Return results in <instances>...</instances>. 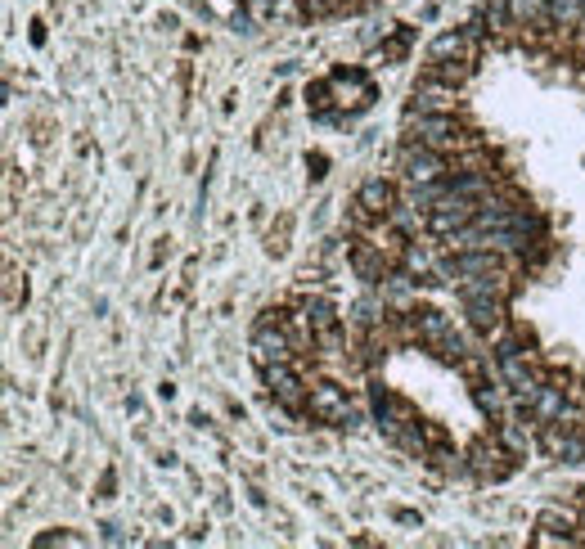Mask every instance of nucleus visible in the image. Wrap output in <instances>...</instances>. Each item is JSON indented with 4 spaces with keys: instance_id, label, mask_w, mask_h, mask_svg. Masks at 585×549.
<instances>
[{
    "instance_id": "obj_1",
    "label": "nucleus",
    "mask_w": 585,
    "mask_h": 549,
    "mask_svg": "<svg viewBox=\"0 0 585 549\" xmlns=\"http://www.w3.org/2000/svg\"><path fill=\"white\" fill-rule=\"evenodd\" d=\"M306 419H315V423H333V428H356L360 405L351 401L347 387H342V383H333V378H320V383H311Z\"/></svg>"
},
{
    "instance_id": "obj_2",
    "label": "nucleus",
    "mask_w": 585,
    "mask_h": 549,
    "mask_svg": "<svg viewBox=\"0 0 585 549\" xmlns=\"http://www.w3.org/2000/svg\"><path fill=\"white\" fill-rule=\"evenodd\" d=\"M464 464L477 482H504V477L513 473V464H518V455H509L495 432H482V437L464 450Z\"/></svg>"
},
{
    "instance_id": "obj_3",
    "label": "nucleus",
    "mask_w": 585,
    "mask_h": 549,
    "mask_svg": "<svg viewBox=\"0 0 585 549\" xmlns=\"http://www.w3.org/2000/svg\"><path fill=\"white\" fill-rule=\"evenodd\" d=\"M261 383H266L270 401L288 405L293 414H306V401H311V387L302 383V369L293 360H275V365L261 369Z\"/></svg>"
},
{
    "instance_id": "obj_4",
    "label": "nucleus",
    "mask_w": 585,
    "mask_h": 549,
    "mask_svg": "<svg viewBox=\"0 0 585 549\" xmlns=\"http://www.w3.org/2000/svg\"><path fill=\"white\" fill-rule=\"evenodd\" d=\"M401 176L405 185H428V180H441L450 176V158L428 144H405L401 149Z\"/></svg>"
},
{
    "instance_id": "obj_5",
    "label": "nucleus",
    "mask_w": 585,
    "mask_h": 549,
    "mask_svg": "<svg viewBox=\"0 0 585 549\" xmlns=\"http://www.w3.org/2000/svg\"><path fill=\"white\" fill-rule=\"evenodd\" d=\"M347 252H351V266H356L360 279H369V284H383L387 275H392V261L383 257V252L374 248V243L365 239V234H356V239H347Z\"/></svg>"
},
{
    "instance_id": "obj_6",
    "label": "nucleus",
    "mask_w": 585,
    "mask_h": 549,
    "mask_svg": "<svg viewBox=\"0 0 585 549\" xmlns=\"http://www.w3.org/2000/svg\"><path fill=\"white\" fill-rule=\"evenodd\" d=\"M455 108H459L455 86L423 77L419 86H414V99H410V108H405V113H455Z\"/></svg>"
},
{
    "instance_id": "obj_7",
    "label": "nucleus",
    "mask_w": 585,
    "mask_h": 549,
    "mask_svg": "<svg viewBox=\"0 0 585 549\" xmlns=\"http://www.w3.org/2000/svg\"><path fill=\"white\" fill-rule=\"evenodd\" d=\"M410 324H414V342H419V347H437L441 338H446L450 329H455V324H450V315H441V311H432V306H414L410 311Z\"/></svg>"
},
{
    "instance_id": "obj_8",
    "label": "nucleus",
    "mask_w": 585,
    "mask_h": 549,
    "mask_svg": "<svg viewBox=\"0 0 585 549\" xmlns=\"http://www.w3.org/2000/svg\"><path fill=\"white\" fill-rule=\"evenodd\" d=\"M477 72V59H428V68H423V77L432 81H446V86H464L468 77Z\"/></svg>"
},
{
    "instance_id": "obj_9",
    "label": "nucleus",
    "mask_w": 585,
    "mask_h": 549,
    "mask_svg": "<svg viewBox=\"0 0 585 549\" xmlns=\"http://www.w3.org/2000/svg\"><path fill=\"white\" fill-rule=\"evenodd\" d=\"M356 198H360V203H365L374 216H387V212H392V203H396L401 194H396L392 180L374 176V180H365V185H360V194H356Z\"/></svg>"
},
{
    "instance_id": "obj_10",
    "label": "nucleus",
    "mask_w": 585,
    "mask_h": 549,
    "mask_svg": "<svg viewBox=\"0 0 585 549\" xmlns=\"http://www.w3.org/2000/svg\"><path fill=\"white\" fill-rule=\"evenodd\" d=\"M9 284H5V306H9V311H18V306H23L27 302V279L23 275H18V270L14 266H9Z\"/></svg>"
},
{
    "instance_id": "obj_11",
    "label": "nucleus",
    "mask_w": 585,
    "mask_h": 549,
    "mask_svg": "<svg viewBox=\"0 0 585 549\" xmlns=\"http://www.w3.org/2000/svg\"><path fill=\"white\" fill-rule=\"evenodd\" d=\"M288 230H293V216H279V225L266 234V252H284L288 248Z\"/></svg>"
},
{
    "instance_id": "obj_12",
    "label": "nucleus",
    "mask_w": 585,
    "mask_h": 549,
    "mask_svg": "<svg viewBox=\"0 0 585 549\" xmlns=\"http://www.w3.org/2000/svg\"><path fill=\"white\" fill-rule=\"evenodd\" d=\"M36 545L50 549V545H86L81 536H72V531H59V536H36Z\"/></svg>"
}]
</instances>
